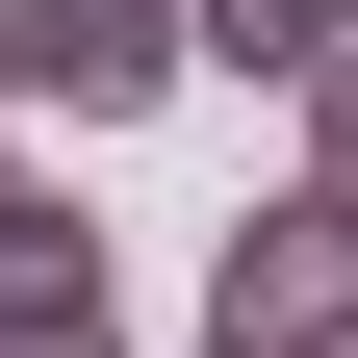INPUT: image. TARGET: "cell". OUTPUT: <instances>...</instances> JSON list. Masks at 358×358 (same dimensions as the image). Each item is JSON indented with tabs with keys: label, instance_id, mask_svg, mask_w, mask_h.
Segmentation results:
<instances>
[{
	"label": "cell",
	"instance_id": "3",
	"mask_svg": "<svg viewBox=\"0 0 358 358\" xmlns=\"http://www.w3.org/2000/svg\"><path fill=\"white\" fill-rule=\"evenodd\" d=\"M0 358H128V282H103V231H0Z\"/></svg>",
	"mask_w": 358,
	"mask_h": 358
},
{
	"label": "cell",
	"instance_id": "5",
	"mask_svg": "<svg viewBox=\"0 0 358 358\" xmlns=\"http://www.w3.org/2000/svg\"><path fill=\"white\" fill-rule=\"evenodd\" d=\"M307 179H333V205H358V52L307 77Z\"/></svg>",
	"mask_w": 358,
	"mask_h": 358
},
{
	"label": "cell",
	"instance_id": "2",
	"mask_svg": "<svg viewBox=\"0 0 358 358\" xmlns=\"http://www.w3.org/2000/svg\"><path fill=\"white\" fill-rule=\"evenodd\" d=\"M179 0H26V77H0V103H77V128H128V103H179Z\"/></svg>",
	"mask_w": 358,
	"mask_h": 358
},
{
	"label": "cell",
	"instance_id": "4",
	"mask_svg": "<svg viewBox=\"0 0 358 358\" xmlns=\"http://www.w3.org/2000/svg\"><path fill=\"white\" fill-rule=\"evenodd\" d=\"M179 52H205V77H256V103H307V77L358 52V0H179Z\"/></svg>",
	"mask_w": 358,
	"mask_h": 358
},
{
	"label": "cell",
	"instance_id": "7",
	"mask_svg": "<svg viewBox=\"0 0 358 358\" xmlns=\"http://www.w3.org/2000/svg\"><path fill=\"white\" fill-rule=\"evenodd\" d=\"M0 77H26V0H0Z\"/></svg>",
	"mask_w": 358,
	"mask_h": 358
},
{
	"label": "cell",
	"instance_id": "6",
	"mask_svg": "<svg viewBox=\"0 0 358 358\" xmlns=\"http://www.w3.org/2000/svg\"><path fill=\"white\" fill-rule=\"evenodd\" d=\"M0 231H26V154H0Z\"/></svg>",
	"mask_w": 358,
	"mask_h": 358
},
{
	"label": "cell",
	"instance_id": "1",
	"mask_svg": "<svg viewBox=\"0 0 358 358\" xmlns=\"http://www.w3.org/2000/svg\"><path fill=\"white\" fill-rule=\"evenodd\" d=\"M205 358H358V205H333V179L205 256Z\"/></svg>",
	"mask_w": 358,
	"mask_h": 358
}]
</instances>
